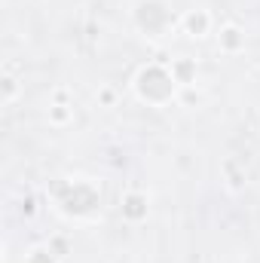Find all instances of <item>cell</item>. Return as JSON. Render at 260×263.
Listing matches in <instances>:
<instances>
[{
  "mask_svg": "<svg viewBox=\"0 0 260 263\" xmlns=\"http://www.w3.org/2000/svg\"><path fill=\"white\" fill-rule=\"evenodd\" d=\"M172 89H175V77L165 73L162 67L153 65V67H144L138 73V92L147 101H165L172 95Z\"/></svg>",
  "mask_w": 260,
  "mask_h": 263,
  "instance_id": "6da1fadb",
  "label": "cell"
},
{
  "mask_svg": "<svg viewBox=\"0 0 260 263\" xmlns=\"http://www.w3.org/2000/svg\"><path fill=\"white\" fill-rule=\"evenodd\" d=\"M169 9L162 6V3H156V0H147V3H141L138 6V25L147 31V34H159L165 25H169Z\"/></svg>",
  "mask_w": 260,
  "mask_h": 263,
  "instance_id": "7a4b0ae2",
  "label": "cell"
},
{
  "mask_svg": "<svg viewBox=\"0 0 260 263\" xmlns=\"http://www.w3.org/2000/svg\"><path fill=\"white\" fill-rule=\"evenodd\" d=\"M245 46V34L236 28V25H227L224 31H220V49H227V52H239Z\"/></svg>",
  "mask_w": 260,
  "mask_h": 263,
  "instance_id": "3957f363",
  "label": "cell"
},
{
  "mask_svg": "<svg viewBox=\"0 0 260 263\" xmlns=\"http://www.w3.org/2000/svg\"><path fill=\"white\" fill-rule=\"evenodd\" d=\"M184 28H187L190 37H202V34L208 31V15H205L202 9H196L190 15H184Z\"/></svg>",
  "mask_w": 260,
  "mask_h": 263,
  "instance_id": "277c9868",
  "label": "cell"
},
{
  "mask_svg": "<svg viewBox=\"0 0 260 263\" xmlns=\"http://www.w3.org/2000/svg\"><path fill=\"white\" fill-rule=\"evenodd\" d=\"M123 214H126V217H132V220L144 217V214H147V202H144L141 196H135V193H132V196H126V202H123Z\"/></svg>",
  "mask_w": 260,
  "mask_h": 263,
  "instance_id": "5b68a950",
  "label": "cell"
},
{
  "mask_svg": "<svg viewBox=\"0 0 260 263\" xmlns=\"http://www.w3.org/2000/svg\"><path fill=\"white\" fill-rule=\"evenodd\" d=\"M172 77H175V83H190V80H193V62H190V59L175 62V65H172Z\"/></svg>",
  "mask_w": 260,
  "mask_h": 263,
  "instance_id": "8992f818",
  "label": "cell"
},
{
  "mask_svg": "<svg viewBox=\"0 0 260 263\" xmlns=\"http://www.w3.org/2000/svg\"><path fill=\"white\" fill-rule=\"evenodd\" d=\"M28 263H55V260H52V251H34L28 257Z\"/></svg>",
  "mask_w": 260,
  "mask_h": 263,
  "instance_id": "52a82bcc",
  "label": "cell"
},
{
  "mask_svg": "<svg viewBox=\"0 0 260 263\" xmlns=\"http://www.w3.org/2000/svg\"><path fill=\"white\" fill-rule=\"evenodd\" d=\"M67 117H70V114L65 110V104H59V107H52V123H65Z\"/></svg>",
  "mask_w": 260,
  "mask_h": 263,
  "instance_id": "ba28073f",
  "label": "cell"
},
{
  "mask_svg": "<svg viewBox=\"0 0 260 263\" xmlns=\"http://www.w3.org/2000/svg\"><path fill=\"white\" fill-rule=\"evenodd\" d=\"M3 89H6V101H9V98H12V92H15V80H9V77H6V80H3Z\"/></svg>",
  "mask_w": 260,
  "mask_h": 263,
  "instance_id": "9c48e42d",
  "label": "cell"
},
{
  "mask_svg": "<svg viewBox=\"0 0 260 263\" xmlns=\"http://www.w3.org/2000/svg\"><path fill=\"white\" fill-rule=\"evenodd\" d=\"M101 101H104V104H114V92H110V89H104V92H101Z\"/></svg>",
  "mask_w": 260,
  "mask_h": 263,
  "instance_id": "30bf717a",
  "label": "cell"
}]
</instances>
